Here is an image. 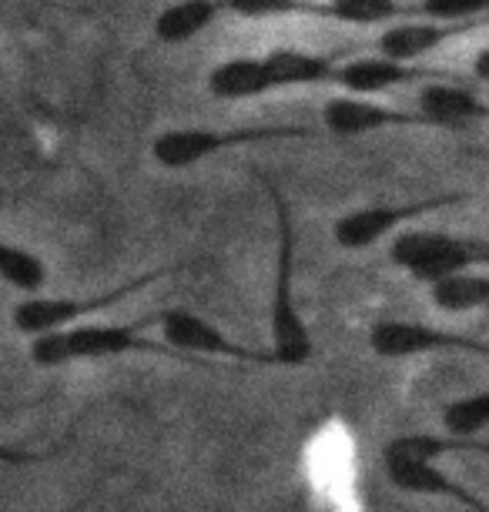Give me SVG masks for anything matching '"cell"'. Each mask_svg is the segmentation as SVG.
<instances>
[{
    "label": "cell",
    "instance_id": "obj_1",
    "mask_svg": "<svg viewBox=\"0 0 489 512\" xmlns=\"http://www.w3.org/2000/svg\"><path fill=\"white\" fill-rule=\"evenodd\" d=\"M258 185L265 188L268 208L275 221V278H272V305H268V352L275 355L278 369H299L312 362L315 342L299 308V292H295V221L292 205L282 195V188L255 168Z\"/></svg>",
    "mask_w": 489,
    "mask_h": 512
},
{
    "label": "cell",
    "instance_id": "obj_2",
    "mask_svg": "<svg viewBox=\"0 0 489 512\" xmlns=\"http://www.w3.org/2000/svg\"><path fill=\"white\" fill-rule=\"evenodd\" d=\"M158 315L138 318V322H78L61 332H44L31 338V362L37 369H61L71 362H108L124 355H155V359H185L171 345L151 342L145 328L158 325Z\"/></svg>",
    "mask_w": 489,
    "mask_h": 512
},
{
    "label": "cell",
    "instance_id": "obj_3",
    "mask_svg": "<svg viewBox=\"0 0 489 512\" xmlns=\"http://www.w3.org/2000/svg\"><path fill=\"white\" fill-rule=\"evenodd\" d=\"M315 138L305 124H248V128H168L151 141V161L165 171H188L215 154L255 148V144H282Z\"/></svg>",
    "mask_w": 489,
    "mask_h": 512
},
{
    "label": "cell",
    "instance_id": "obj_4",
    "mask_svg": "<svg viewBox=\"0 0 489 512\" xmlns=\"http://www.w3.org/2000/svg\"><path fill=\"white\" fill-rule=\"evenodd\" d=\"M389 262L406 272L412 282H436L456 272H483L489 268V241L469 235H449L436 228H402L392 235Z\"/></svg>",
    "mask_w": 489,
    "mask_h": 512
},
{
    "label": "cell",
    "instance_id": "obj_5",
    "mask_svg": "<svg viewBox=\"0 0 489 512\" xmlns=\"http://www.w3.org/2000/svg\"><path fill=\"white\" fill-rule=\"evenodd\" d=\"M181 268H188L185 262L178 265H158L151 272H141L128 278V282L108 288V292H98V295H64V298H47V295H24L21 302L14 305L11 312V322L14 328L21 332L24 338H34V335H44V332H61V328H71L84 322L91 315H101L108 308L128 302L131 295L145 292L148 285H155L158 278H171L178 275Z\"/></svg>",
    "mask_w": 489,
    "mask_h": 512
},
{
    "label": "cell",
    "instance_id": "obj_6",
    "mask_svg": "<svg viewBox=\"0 0 489 512\" xmlns=\"http://www.w3.org/2000/svg\"><path fill=\"white\" fill-rule=\"evenodd\" d=\"M469 191H446V195L419 198V201H402V205H366L352 208L342 218H335L332 225V241L345 251H366L379 245L382 238L396 235V231L416 225L426 215H436L443 208H456L469 201Z\"/></svg>",
    "mask_w": 489,
    "mask_h": 512
},
{
    "label": "cell",
    "instance_id": "obj_7",
    "mask_svg": "<svg viewBox=\"0 0 489 512\" xmlns=\"http://www.w3.org/2000/svg\"><path fill=\"white\" fill-rule=\"evenodd\" d=\"M158 328L171 349L191 362L218 359V362H235V365H258V369H278L275 355L268 349H252V345L235 342V338L222 332L215 322H208V318L198 312H188V308H168V312H161Z\"/></svg>",
    "mask_w": 489,
    "mask_h": 512
},
{
    "label": "cell",
    "instance_id": "obj_8",
    "mask_svg": "<svg viewBox=\"0 0 489 512\" xmlns=\"http://www.w3.org/2000/svg\"><path fill=\"white\" fill-rule=\"evenodd\" d=\"M369 349L372 355L386 362L416 359V355H476V359H489V342L473 338L466 332H449V328L423 325V322H402V318H382L369 328Z\"/></svg>",
    "mask_w": 489,
    "mask_h": 512
},
{
    "label": "cell",
    "instance_id": "obj_9",
    "mask_svg": "<svg viewBox=\"0 0 489 512\" xmlns=\"http://www.w3.org/2000/svg\"><path fill=\"white\" fill-rule=\"evenodd\" d=\"M382 469H386V479L392 486L399 492H409V496L449 499V502H456V506H466L476 512L486 509V502L479 499L473 489H466L459 479L449 476V472L439 466V459L416 456V452L396 449L389 442V446L382 449Z\"/></svg>",
    "mask_w": 489,
    "mask_h": 512
},
{
    "label": "cell",
    "instance_id": "obj_10",
    "mask_svg": "<svg viewBox=\"0 0 489 512\" xmlns=\"http://www.w3.org/2000/svg\"><path fill=\"white\" fill-rule=\"evenodd\" d=\"M322 124L335 138H362V134L389 131V128H433L423 111H402L392 108V104L376 101L372 94H349V91L325 101Z\"/></svg>",
    "mask_w": 489,
    "mask_h": 512
},
{
    "label": "cell",
    "instance_id": "obj_11",
    "mask_svg": "<svg viewBox=\"0 0 489 512\" xmlns=\"http://www.w3.org/2000/svg\"><path fill=\"white\" fill-rule=\"evenodd\" d=\"M436 77H449V74L439 71V67L399 61V57L376 51L366 57L339 61L332 84L349 94H372V98H376V94H389L396 88H412V84H426V81H436Z\"/></svg>",
    "mask_w": 489,
    "mask_h": 512
},
{
    "label": "cell",
    "instance_id": "obj_12",
    "mask_svg": "<svg viewBox=\"0 0 489 512\" xmlns=\"http://www.w3.org/2000/svg\"><path fill=\"white\" fill-rule=\"evenodd\" d=\"M416 111H423L433 128L459 131L469 124L489 121V101L469 84H456L449 77H436V81L419 84Z\"/></svg>",
    "mask_w": 489,
    "mask_h": 512
},
{
    "label": "cell",
    "instance_id": "obj_13",
    "mask_svg": "<svg viewBox=\"0 0 489 512\" xmlns=\"http://www.w3.org/2000/svg\"><path fill=\"white\" fill-rule=\"evenodd\" d=\"M476 27L479 21H433V17L409 21V17H402V21L382 27L376 51L399 57V61H423L426 54L439 51V47L449 44L453 37L473 34Z\"/></svg>",
    "mask_w": 489,
    "mask_h": 512
},
{
    "label": "cell",
    "instance_id": "obj_14",
    "mask_svg": "<svg viewBox=\"0 0 489 512\" xmlns=\"http://www.w3.org/2000/svg\"><path fill=\"white\" fill-rule=\"evenodd\" d=\"M268 88L272 94L292 91V88H319V84H332L339 61L312 51H295V47H278V51L262 54Z\"/></svg>",
    "mask_w": 489,
    "mask_h": 512
},
{
    "label": "cell",
    "instance_id": "obj_15",
    "mask_svg": "<svg viewBox=\"0 0 489 512\" xmlns=\"http://www.w3.org/2000/svg\"><path fill=\"white\" fill-rule=\"evenodd\" d=\"M205 91L215 101H255L272 94L268 88V74L262 57H228V61L215 64L205 77Z\"/></svg>",
    "mask_w": 489,
    "mask_h": 512
},
{
    "label": "cell",
    "instance_id": "obj_16",
    "mask_svg": "<svg viewBox=\"0 0 489 512\" xmlns=\"http://www.w3.org/2000/svg\"><path fill=\"white\" fill-rule=\"evenodd\" d=\"M225 14V0H175L165 11L155 17V37L158 44L178 47L195 41L198 34H205L218 17Z\"/></svg>",
    "mask_w": 489,
    "mask_h": 512
},
{
    "label": "cell",
    "instance_id": "obj_17",
    "mask_svg": "<svg viewBox=\"0 0 489 512\" xmlns=\"http://www.w3.org/2000/svg\"><path fill=\"white\" fill-rule=\"evenodd\" d=\"M416 0H322L315 17L349 24V27H386L402 17H416Z\"/></svg>",
    "mask_w": 489,
    "mask_h": 512
},
{
    "label": "cell",
    "instance_id": "obj_18",
    "mask_svg": "<svg viewBox=\"0 0 489 512\" xmlns=\"http://www.w3.org/2000/svg\"><path fill=\"white\" fill-rule=\"evenodd\" d=\"M429 298L443 315H469L489 302V275L486 272H456L429 282Z\"/></svg>",
    "mask_w": 489,
    "mask_h": 512
},
{
    "label": "cell",
    "instance_id": "obj_19",
    "mask_svg": "<svg viewBox=\"0 0 489 512\" xmlns=\"http://www.w3.org/2000/svg\"><path fill=\"white\" fill-rule=\"evenodd\" d=\"M0 282L11 285L21 295H37L47 285V265L31 248L0 241Z\"/></svg>",
    "mask_w": 489,
    "mask_h": 512
},
{
    "label": "cell",
    "instance_id": "obj_20",
    "mask_svg": "<svg viewBox=\"0 0 489 512\" xmlns=\"http://www.w3.org/2000/svg\"><path fill=\"white\" fill-rule=\"evenodd\" d=\"M439 419H443V429L449 436H479V432H486L489 429V389L446 402Z\"/></svg>",
    "mask_w": 489,
    "mask_h": 512
},
{
    "label": "cell",
    "instance_id": "obj_21",
    "mask_svg": "<svg viewBox=\"0 0 489 512\" xmlns=\"http://www.w3.org/2000/svg\"><path fill=\"white\" fill-rule=\"evenodd\" d=\"M396 449L416 452V456H429V459H443L449 452H476V456H489V442L476 439V436H433V432H409V436H396L392 439Z\"/></svg>",
    "mask_w": 489,
    "mask_h": 512
},
{
    "label": "cell",
    "instance_id": "obj_22",
    "mask_svg": "<svg viewBox=\"0 0 489 512\" xmlns=\"http://www.w3.org/2000/svg\"><path fill=\"white\" fill-rule=\"evenodd\" d=\"M225 14L245 17V21H268V17L312 14L305 0H225Z\"/></svg>",
    "mask_w": 489,
    "mask_h": 512
},
{
    "label": "cell",
    "instance_id": "obj_23",
    "mask_svg": "<svg viewBox=\"0 0 489 512\" xmlns=\"http://www.w3.org/2000/svg\"><path fill=\"white\" fill-rule=\"evenodd\" d=\"M416 17H433V21H479L489 17V0H416Z\"/></svg>",
    "mask_w": 489,
    "mask_h": 512
},
{
    "label": "cell",
    "instance_id": "obj_24",
    "mask_svg": "<svg viewBox=\"0 0 489 512\" xmlns=\"http://www.w3.org/2000/svg\"><path fill=\"white\" fill-rule=\"evenodd\" d=\"M57 449H24L0 442V466H41V462L54 459Z\"/></svg>",
    "mask_w": 489,
    "mask_h": 512
},
{
    "label": "cell",
    "instance_id": "obj_25",
    "mask_svg": "<svg viewBox=\"0 0 489 512\" xmlns=\"http://www.w3.org/2000/svg\"><path fill=\"white\" fill-rule=\"evenodd\" d=\"M473 77H476V84H483V88H489V44L486 47H479L476 57H473Z\"/></svg>",
    "mask_w": 489,
    "mask_h": 512
},
{
    "label": "cell",
    "instance_id": "obj_26",
    "mask_svg": "<svg viewBox=\"0 0 489 512\" xmlns=\"http://www.w3.org/2000/svg\"><path fill=\"white\" fill-rule=\"evenodd\" d=\"M305 4H309V7H312V17H315V7H319V4H322V0H305Z\"/></svg>",
    "mask_w": 489,
    "mask_h": 512
},
{
    "label": "cell",
    "instance_id": "obj_27",
    "mask_svg": "<svg viewBox=\"0 0 489 512\" xmlns=\"http://www.w3.org/2000/svg\"><path fill=\"white\" fill-rule=\"evenodd\" d=\"M483 312H486V318H489V302H486V308H483Z\"/></svg>",
    "mask_w": 489,
    "mask_h": 512
}]
</instances>
